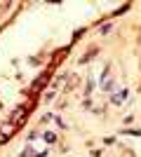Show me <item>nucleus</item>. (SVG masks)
Here are the masks:
<instances>
[{
  "label": "nucleus",
  "mask_w": 141,
  "mask_h": 157,
  "mask_svg": "<svg viewBox=\"0 0 141 157\" xmlns=\"http://www.w3.org/2000/svg\"><path fill=\"white\" fill-rule=\"evenodd\" d=\"M5 138H7V136H2V134H0V143H2V141H5Z\"/></svg>",
  "instance_id": "nucleus-1"
}]
</instances>
